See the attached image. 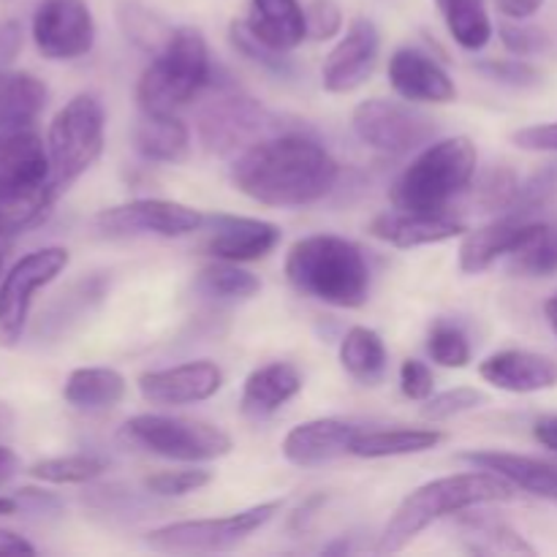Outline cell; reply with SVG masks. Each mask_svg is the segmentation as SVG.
<instances>
[{"instance_id": "ab89813d", "label": "cell", "mask_w": 557, "mask_h": 557, "mask_svg": "<svg viewBox=\"0 0 557 557\" xmlns=\"http://www.w3.org/2000/svg\"><path fill=\"white\" fill-rule=\"evenodd\" d=\"M487 403V395L482 389H473V386H457V389H446L441 395H433L430 400H424L422 417L428 422H446V419L462 417L468 411H476Z\"/></svg>"}, {"instance_id": "8992f818", "label": "cell", "mask_w": 557, "mask_h": 557, "mask_svg": "<svg viewBox=\"0 0 557 557\" xmlns=\"http://www.w3.org/2000/svg\"><path fill=\"white\" fill-rule=\"evenodd\" d=\"M215 79L210 49L196 27H174L172 38L141 71L136 101L141 112H177Z\"/></svg>"}, {"instance_id": "d590c367", "label": "cell", "mask_w": 557, "mask_h": 557, "mask_svg": "<svg viewBox=\"0 0 557 557\" xmlns=\"http://www.w3.org/2000/svg\"><path fill=\"white\" fill-rule=\"evenodd\" d=\"M228 41H232V47L237 49L245 60L261 65V69H267L270 74H277V76L294 74V65L292 60H288V52H277V49H272L270 44L261 41V38L250 30L245 20L232 22V27H228Z\"/></svg>"}, {"instance_id": "d4e9b609", "label": "cell", "mask_w": 557, "mask_h": 557, "mask_svg": "<svg viewBox=\"0 0 557 557\" xmlns=\"http://www.w3.org/2000/svg\"><path fill=\"white\" fill-rule=\"evenodd\" d=\"M248 27L277 52H292L308 38V20L299 0H250Z\"/></svg>"}, {"instance_id": "7bdbcfd3", "label": "cell", "mask_w": 557, "mask_h": 557, "mask_svg": "<svg viewBox=\"0 0 557 557\" xmlns=\"http://www.w3.org/2000/svg\"><path fill=\"white\" fill-rule=\"evenodd\" d=\"M517 194H520V180L511 169H493L484 174L482 185L476 190V205L487 212L511 210Z\"/></svg>"}, {"instance_id": "8d00e7d4", "label": "cell", "mask_w": 557, "mask_h": 557, "mask_svg": "<svg viewBox=\"0 0 557 557\" xmlns=\"http://www.w3.org/2000/svg\"><path fill=\"white\" fill-rule=\"evenodd\" d=\"M85 506L92 515H103L107 520H139L145 515V506H141L139 495L131 493V490L120 487V484H107V487H92L87 490Z\"/></svg>"}, {"instance_id": "ffe728a7", "label": "cell", "mask_w": 557, "mask_h": 557, "mask_svg": "<svg viewBox=\"0 0 557 557\" xmlns=\"http://www.w3.org/2000/svg\"><path fill=\"white\" fill-rule=\"evenodd\" d=\"M389 85L411 103H451L457 98L455 79L419 49L403 47L389 58Z\"/></svg>"}, {"instance_id": "603a6c76", "label": "cell", "mask_w": 557, "mask_h": 557, "mask_svg": "<svg viewBox=\"0 0 557 557\" xmlns=\"http://www.w3.org/2000/svg\"><path fill=\"white\" fill-rule=\"evenodd\" d=\"M462 462L482 471H493L509 479L517 490L531 493L536 498L555 500L557 504V466L536 457L511 455V451H466L460 455Z\"/></svg>"}, {"instance_id": "bcb514c9", "label": "cell", "mask_w": 557, "mask_h": 557, "mask_svg": "<svg viewBox=\"0 0 557 557\" xmlns=\"http://www.w3.org/2000/svg\"><path fill=\"white\" fill-rule=\"evenodd\" d=\"M305 20H308V38L313 41H330L343 30V11L335 0H310Z\"/></svg>"}, {"instance_id": "816d5d0a", "label": "cell", "mask_w": 557, "mask_h": 557, "mask_svg": "<svg viewBox=\"0 0 557 557\" xmlns=\"http://www.w3.org/2000/svg\"><path fill=\"white\" fill-rule=\"evenodd\" d=\"M22 49V27L16 22H3L0 25V69L11 63L16 58V52Z\"/></svg>"}, {"instance_id": "e0dca14e", "label": "cell", "mask_w": 557, "mask_h": 557, "mask_svg": "<svg viewBox=\"0 0 557 557\" xmlns=\"http://www.w3.org/2000/svg\"><path fill=\"white\" fill-rule=\"evenodd\" d=\"M544 226L547 223L531 221V218L506 215L476 232H466L460 243V270L466 275H479V272L490 270L504 256H515L528 248L544 232Z\"/></svg>"}, {"instance_id": "6da1fadb", "label": "cell", "mask_w": 557, "mask_h": 557, "mask_svg": "<svg viewBox=\"0 0 557 557\" xmlns=\"http://www.w3.org/2000/svg\"><path fill=\"white\" fill-rule=\"evenodd\" d=\"M341 166L315 139L283 134L245 147L232 163L239 194L264 207H308L335 188Z\"/></svg>"}, {"instance_id": "f5cc1de1", "label": "cell", "mask_w": 557, "mask_h": 557, "mask_svg": "<svg viewBox=\"0 0 557 557\" xmlns=\"http://www.w3.org/2000/svg\"><path fill=\"white\" fill-rule=\"evenodd\" d=\"M544 3H547V0H495L500 14H504L506 20H515V22L531 20Z\"/></svg>"}, {"instance_id": "680465c9", "label": "cell", "mask_w": 557, "mask_h": 557, "mask_svg": "<svg viewBox=\"0 0 557 557\" xmlns=\"http://www.w3.org/2000/svg\"><path fill=\"white\" fill-rule=\"evenodd\" d=\"M9 248H11V239L0 237V281H3V275H5V259H9Z\"/></svg>"}, {"instance_id": "e575fe53", "label": "cell", "mask_w": 557, "mask_h": 557, "mask_svg": "<svg viewBox=\"0 0 557 557\" xmlns=\"http://www.w3.org/2000/svg\"><path fill=\"white\" fill-rule=\"evenodd\" d=\"M117 16L125 36H128L136 47L145 49V52L158 54L163 47H166V41L174 33V27H169L161 16L152 14L150 9H145V5L136 3V0H125V3H120Z\"/></svg>"}, {"instance_id": "cb8c5ba5", "label": "cell", "mask_w": 557, "mask_h": 557, "mask_svg": "<svg viewBox=\"0 0 557 557\" xmlns=\"http://www.w3.org/2000/svg\"><path fill=\"white\" fill-rule=\"evenodd\" d=\"M302 392V373L288 362H270L256 368L243 386V413L250 419H267L281 411Z\"/></svg>"}, {"instance_id": "d6a6232c", "label": "cell", "mask_w": 557, "mask_h": 557, "mask_svg": "<svg viewBox=\"0 0 557 557\" xmlns=\"http://www.w3.org/2000/svg\"><path fill=\"white\" fill-rule=\"evenodd\" d=\"M196 288L210 299H223V302H239L250 299L261 292V281L253 272L243 270L237 261H221L205 267L196 275Z\"/></svg>"}, {"instance_id": "11a10c76", "label": "cell", "mask_w": 557, "mask_h": 557, "mask_svg": "<svg viewBox=\"0 0 557 557\" xmlns=\"http://www.w3.org/2000/svg\"><path fill=\"white\" fill-rule=\"evenodd\" d=\"M533 435H536V441L544 446V449L557 451V417L539 419L536 428H533Z\"/></svg>"}, {"instance_id": "8fae6325", "label": "cell", "mask_w": 557, "mask_h": 557, "mask_svg": "<svg viewBox=\"0 0 557 557\" xmlns=\"http://www.w3.org/2000/svg\"><path fill=\"white\" fill-rule=\"evenodd\" d=\"M351 125L364 145L386 156H406L430 145L438 134V125L430 114L419 112L411 103L386 101V98H368L359 103L354 109Z\"/></svg>"}, {"instance_id": "ac0fdd59", "label": "cell", "mask_w": 557, "mask_h": 557, "mask_svg": "<svg viewBox=\"0 0 557 557\" xmlns=\"http://www.w3.org/2000/svg\"><path fill=\"white\" fill-rule=\"evenodd\" d=\"M223 373L210 359L174 364V368L150 370L139 379V392L152 406H190L210 400L221 392Z\"/></svg>"}, {"instance_id": "9f6ffc18", "label": "cell", "mask_w": 557, "mask_h": 557, "mask_svg": "<svg viewBox=\"0 0 557 557\" xmlns=\"http://www.w3.org/2000/svg\"><path fill=\"white\" fill-rule=\"evenodd\" d=\"M20 471V457L9 449V446H0V482L11 479Z\"/></svg>"}, {"instance_id": "9c48e42d", "label": "cell", "mask_w": 557, "mask_h": 557, "mask_svg": "<svg viewBox=\"0 0 557 557\" xmlns=\"http://www.w3.org/2000/svg\"><path fill=\"white\" fill-rule=\"evenodd\" d=\"M281 509V500H267V504L250 506V509L234 511L226 517L169 522V525L147 533L145 544L156 553L166 555L228 553V549L239 547L248 536H253L256 531H261Z\"/></svg>"}, {"instance_id": "83f0119b", "label": "cell", "mask_w": 557, "mask_h": 557, "mask_svg": "<svg viewBox=\"0 0 557 557\" xmlns=\"http://www.w3.org/2000/svg\"><path fill=\"white\" fill-rule=\"evenodd\" d=\"M125 379L112 368H76L63 384V400L79 411L114 408L125 397Z\"/></svg>"}, {"instance_id": "681fc988", "label": "cell", "mask_w": 557, "mask_h": 557, "mask_svg": "<svg viewBox=\"0 0 557 557\" xmlns=\"http://www.w3.org/2000/svg\"><path fill=\"white\" fill-rule=\"evenodd\" d=\"M515 145L520 150L528 152H557V123H542V125H531V128L517 131Z\"/></svg>"}, {"instance_id": "74e56055", "label": "cell", "mask_w": 557, "mask_h": 557, "mask_svg": "<svg viewBox=\"0 0 557 557\" xmlns=\"http://www.w3.org/2000/svg\"><path fill=\"white\" fill-rule=\"evenodd\" d=\"M511 270L525 277L557 275V228L544 226V232L528 248L511 256Z\"/></svg>"}, {"instance_id": "f6af8a7d", "label": "cell", "mask_w": 557, "mask_h": 557, "mask_svg": "<svg viewBox=\"0 0 557 557\" xmlns=\"http://www.w3.org/2000/svg\"><path fill=\"white\" fill-rule=\"evenodd\" d=\"M500 41L517 58H533V54H542L549 47V36L542 27L533 25H515V22H504L498 27Z\"/></svg>"}, {"instance_id": "836d02e7", "label": "cell", "mask_w": 557, "mask_h": 557, "mask_svg": "<svg viewBox=\"0 0 557 557\" xmlns=\"http://www.w3.org/2000/svg\"><path fill=\"white\" fill-rule=\"evenodd\" d=\"M107 462L96 455H63V457H49V460H38L27 468L36 482L44 484H90L98 476H103Z\"/></svg>"}, {"instance_id": "4316f807", "label": "cell", "mask_w": 557, "mask_h": 557, "mask_svg": "<svg viewBox=\"0 0 557 557\" xmlns=\"http://www.w3.org/2000/svg\"><path fill=\"white\" fill-rule=\"evenodd\" d=\"M47 103V85L27 71L0 69V134L27 128Z\"/></svg>"}, {"instance_id": "7dc6e473", "label": "cell", "mask_w": 557, "mask_h": 557, "mask_svg": "<svg viewBox=\"0 0 557 557\" xmlns=\"http://www.w3.org/2000/svg\"><path fill=\"white\" fill-rule=\"evenodd\" d=\"M479 71H484L490 79L509 87H531V85H539V79H542V71L533 69L531 63H525V60L520 58L484 60V63H479Z\"/></svg>"}, {"instance_id": "f546056e", "label": "cell", "mask_w": 557, "mask_h": 557, "mask_svg": "<svg viewBox=\"0 0 557 557\" xmlns=\"http://www.w3.org/2000/svg\"><path fill=\"white\" fill-rule=\"evenodd\" d=\"M462 544L473 555H536V549L504 520L487 515H462Z\"/></svg>"}, {"instance_id": "4fadbf2b", "label": "cell", "mask_w": 557, "mask_h": 557, "mask_svg": "<svg viewBox=\"0 0 557 557\" xmlns=\"http://www.w3.org/2000/svg\"><path fill=\"white\" fill-rule=\"evenodd\" d=\"M270 123V114L253 98L234 87H218L215 98L199 112V136L207 150L228 156L259 141Z\"/></svg>"}, {"instance_id": "ba28073f", "label": "cell", "mask_w": 557, "mask_h": 557, "mask_svg": "<svg viewBox=\"0 0 557 557\" xmlns=\"http://www.w3.org/2000/svg\"><path fill=\"white\" fill-rule=\"evenodd\" d=\"M125 444L177 462H212L232 451V438L221 428L199 419L141 413L120 430Z\"/></svg>"}, {"instance_id": "9a60e30c", "label": "cell", "mask_w": 557, "mask_h": 557, "mask_svg": "<svg viewBox=\"0 0 557 557\" xmlns=\"http://www.w3.org/2000/svg\"><path fill=\"white\" fill-rule=\"evenodd\" d=\"M381 54L379 27L364 16H357L346 27V36L335 44L321 65V87L335 96H346L362 87L373 76Z\"/></svg>"}, {"instance_id": "484cf974", "label": "cell", "mask_w": 557, "mask_h": 557, "mask_svg": "<svg viewBox=\"0 0 557 557\" xmlns=\"http://www.w3.org/2000/svg\"><path fill=\"white\" fill-rule=\"evenodd\" d=\"M134 147L147 161L183 163L190 156V131L174 112H141Z\"/></svg>"}, {"instance_id": "ee69618b", "label": "cell", "mask_w": 557, "mask_h": 557, "mask_svg": "<svg viewBox=\"0 0 557 557\" xmlns=\"http://www.w3.org/2000/svg\"><path fill=\"white\" fill-rule=\"evenodd\" d=\"M557 194V163L547 166L544 172L533 174L528 183H520V194H517L515 205H511L509 215L528 218L531 212L542 210L549 199Z\"/></svg>"}, {"instance_id": "4dcf8cb0", "label": "cell", "mask_w": 557, "mask_h": 557, "mask_svg": "<svg viewBox=\"0 0 557 557\" xmlns=\"http://www.w3.org/2000/svg\"><path fill=\"white\" fill-rule=\"evenodd\" d=\"M386 362H389V354L379 332L368 326H351L346 332L341 343V364L351 379L375 386L384 379Z\"/></svg>"}, {"instance_id": "db71d44e", "label": "cell", "mask_w": 557, "mask_h": 557, "mask_svg": "<svg viewBox=\"0 0 557 557\" xmlns=\"http://www.w3.org/2000/svg\"><path fill=\"white\" fill-rule=\"evenodd\" d=\"M0 555H36V547L20 533L0 528Z\"/></svg>"}, {"instance_id": "30bf717a", "label": "cell", "mask_w": 557, "mask_h": 557, "mask_svg": "<svg viewBox=\"0 0 557 557\" xmlns=\"http://www.w3.org/2000/svg\"><path fill=\"white\" fill-rule=\"evenodd\" d=\"M69 261V250L49 245L11 264V270L0 281V348H14L22 341L30 321L33 299L54 277L63 275Z\"/></svg>"}, {"instance_id": "b9f144b4", "label": "cell", "mask_w": 557, "mask_h": 557, "mask_svg": "<svg viewBox=\"0 0 557 557\" xmlns=\"http://www.w3.org/2000/svg\"><path fill=\"white\" fill-rule=\"evenodd\" d=\"M98 297H103V283L98 277L92 281L79 283V286L71 288L69 294H60V302L54 308H49V313L44 315V326H52V330H60L69 321L79 319L82 310L90 302H96Z\"/></svg>"}, {"instance_id": "d6986e66", "label": "cell", "mask_w": 557, "mask_h": 557, "mask_svg": "<svg viewBox=\"0 0 557 557\" xmlns=\"http://www.w3.org/2000/svg\"><path fill=\"white\" fill-rule=\"evenodd\" d=\"M362 430L343 419H310L297 424L283 438V457L297 468H319L351 455V446Z\"/></svg>"}, {"instance_id": "6f0895ef", "label": "cell", "mask_w": 557, "mask_h": 557, "mask_svg": "<svg viewBox=\"0 0 557 557\" xmlns=\"http://www.w3.org/2000/svg\"><path fill=\"white\" fill-rule=\"evenodd\" d=\"M544 313H547L549 326H553V332L557 335V294H555L553 299H549L547 305H544Z\"/></svg>"}, {"instance_id": "44dd1931", "label": "cell", "mask_w": 557, "mask_h": 557, "mask_svg": "<svg viewBox=\"0 0 557 557\" xmlns=\"http://www.w3.org/2000/svg\"><path fill=\"white\" fill-rule=\"evenodd\" d=\"M479 375L500 392L533 395V392L555 389L557 362L553 357H544V354L509 348V351H498L484 359L479 364Z\"/></svg>"}, {"instance_id": "7c38bea8", "label": "cell", "mask_w": 557, "mask_h": 557, "mask_svg": "<svg viewBox=\"0 0 557 557\" xmlns=\"http://www.w3.org/2000/svg\"><path fill=\"white\" fill-rule=\"evenodd\" d=\"M92 226L107 239L145 237V234L172 239L201 232L205 212L172 199H134L101 210L92 218Z\"/></svg>"}, {"instance_id": "c3c4849f", "label": "cell", "mask_w": 557, "mask_h": 557, "mask_svg": "<svg viewBox=\"0 0 557 557\" xmlns=\"http://www.w3.org/2000/svg\"><path fill=\"white\" fill-rule=\"evenodd\" d=\"M400 392L408 400H430L435 392L433 370L424 362H419V359H406V362L400 364Z\"/></svg>"}, {"instance_id": "f35d334b", "label": "cell", "mask_w": 557, "mask_h": 557, "mask_svg": "<svg viewBox=\"0 0 557 557\" xmlns=\"http://www.w3.org/2000/svg\"><path fill=\"white\" fill-rule=\"evenodd\" d=\"M428 351L433 362L441 364V368L460 370L468 368V362H471V343H468L466 332L455 324H446V321H438L430 330Z\"/></svg>"}, {"instance_id": "5b68a950", "label": "cell", "mask_w": 557, "mask_h": 557, "mask_svg": "<svg viewBox=\"0 0 557 557\" xmlns=\"http://www.w3.org/2000/svg\"><path fill=\"white\" fill-rule=\"evenodd\" d=\"M479 152L468 136H449L424 147L389 188V201L403 212L444 215L446 207L471 188Z\"/></svg>"}, {"instance_id": "1f68e13d", "label": "cell", "mask_w": 557, "mask_h": 557, "mask_svg": "<svg viewBox=\"0 0 557 557\" xmlns=\"http://www.w3.org/2000/svg\"><path fill=\"white\" fill-rule=\"evenodd\" d=\"M449 36L468 52H479L493 38V20L484 0H435Z\"/></svg>"}, {"instance_id": "60d3db41", "label": "cell", "mask_w": 557, "mask_h": 557, "mask_svg": "<svg viewBox=\"0 0 557 557\" xmlns=\"http://www.w3.org/2000/svg\"><path fill=\"white\" fill-rule=\"evenodd\" d=\"M212 482L210 471L201 468H185V471H158L145 479V490L152 498H185L190 493H199L201 487Z\"/></svg>"}, {"instance_id": "52a82bcc", "label": "cell", "mask_w": 557, "mask_h": 557, "mask_svg": "<svg viewBox=\"0 0 557 557\" xmlns=\"http://www.w3.org/2000/svg\"><path fill=\"white\" fill-rule=\"evenodd\" d=\"M107 145V112L92 92H79L58 109L47 131L52 183L65 190L101 158Z\"/></svg>"}, {"instance_id": "7402d4cb", "label": "cell", "mask_w": 557, "mask_h": 557, "mask_svg": "<svg viewBox=\"0 0 557 557\" xmlns=\"http://www.w3.org/2000/svg\"><path fill=\"white\" fill-rule=\"evenodd\" d=\"M370 234L392 248H419V245H438L446 239L462 237L468 232L460 221L430 212H381L370 221Z\"/></svg>"}, {"instance_id": "5bb4252c", "label": "cell", "mask_w": 557, "mask_h": 557, "mask_svg": "<svg viewBox=\"0 0 557 557\" xmlns=\"http://www.w3.org/2000/svg\"><path fill=\"white\" fill-rule=\"evenodd\" d=\"M30 36L38 52L54 63L85 58L96 44L90 5L87 0H41L33 11Z\"/></svg>"}, {"instance_id": "7a4b0ae2", "label": "cell", "mask_w": 557, "mask_h": 557, "mask_svg": "<svg viewBox=\"0 0 557 557\" xmlns=\"http://www.w3.org/2000/svg\"><path fill=\"white\" fill-rule=\"evenodd\" d=\"M515 498L517 487L509 479L493 471H482V468L435 479L400 500L381 533L379 553H400L441 517L460 515V511H471L487 504H506Z\"/></svg>"}, {"instance_id": "f1b7e54d", "label": "cell", "mask_w": 557, "mask_h": 557, "mask_svg": "<svg viewBox=\"0 0 557 557\" xmlns=\"http://www.w3.org/2000/svg\"><path fill=\"white\" fill-rule=\"evenodd\" d=\"M444 441L438 430H362L351 446L354 457L362 460H384V457H406L422 455V451L435 449Z\"/></svg>"}, {"instance_id": "3957f363", "label": "cell", "mask_w": 557, "mask_h": 557, "mask_svg": "<svg viewBox=\"0 0 557 557\" xmlns=\"http://www.w3.org/2000/svg\"><path fill=\"white\" fill-rule=\"evenodd\" d=\"M286 277L299 294L332 308H362L370 297V267L346 237L313 234L288 248Z\"/></svg>"}, {"instance_id": "2e32d148", "label": "cell", "mask_w": 557, "mask_h": 557, "mask_svg": "<svg viewBox=\"0 0 557 557\" xmlns=\"http://www.w3.org/2000/svg\"><path fill=\"white\" fill-rule=\"evenodd\" d=\"M201 232H205L201 250L207 256L221 261H237V264L267 259L283 237L275 223L243 215H205Z\"/></svg>"}, {"instance_id": "f907efd6", "label": "cell", "mask_w": 557, "mask_h": 557, "mask_svg": "<svg viewBox=\"0 0 557 557\" xmlns=\"http://www.w3.org/2000/svg\"><path fill=\"white\" fill-rule=\"evenodd\" d=\"M20 500V511H41V515H52V511H60V500L54 498L52 493H44V490H16L14 495Z\"/></svg>"}, {"instance_id": "277c9868", "label": "cell", "mask_w": 557, "mask_h": 557, "mask_svg": "<svg viewBox=\"0 0 557 557\" xmlns=\"http://www.w3.org/2000/svg\"><path fill=\"white\" fill-rule=\"evenodd\" d=\"M60 190L52 183L47 141L30 128L0 134V237L27 232L52 210Z\"/></svg>"}]
</instances>
